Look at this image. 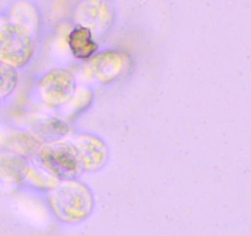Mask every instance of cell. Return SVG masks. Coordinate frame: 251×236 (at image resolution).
Here are the masks:
<instances>
[{
  "mask_svg": "<svg viewBox=\"0 0 251 236\" xmlns=\"http://www.w3.org/2000/svg\"><path fill=\"white\" fill-rule=\"evenodd\" d=\"M13 19L14 24L26 28V30L30 31L31 33L36 36L38 31L40 19H38L37 10L32 5H30V4H20V5L16 6L13 14Z\"/></svg>",
  "mask_w": 251,
  "mask_h": 236,
  "instance_id": "obj_14",
  "label": "cell"
},
{
  "mask_svg": "<svg viewBox=\"0 0 251 236\" xmlns=\"http://www.w3.org/2000/svg\"><path fill=\"white\" fill-rule=\"evenodd\" d=\"M25 182L28 186L33 187V189H38V191L50 192L52 191L54 187L58 186L60 180H58L57 177L50 175V172L43 170L40 166L31 165V168L30 171H28V175L27 177H26Z\"/></svg>",
  "mask_w": 251,
  "mask_h": 236,
  "instance_id": "obj_13",
  "label": "cell"
},
{
  "mask_svg": "<svg viewBox=\"0 0 251 236\" xmlns=\"http://www.w3.org/2000/svg\"><path fill=\"white\" fill-rule=\"evenodd\" d=\"M48 204L63 223L76 224L93 213L95 199L88 185L79 180H64L48 192Z\"/></svg>",
  "mask_w": 251,
  "mask_h": 236,
  "instance_id": "obj_1",
  "label": "cell"
},
{
  "mask_svg": "<svg viewBox=\"0 0 251 236\" xmlns=\"http://www.w3.org/2000/svg\"><path fill=\"white\" fill-rule=\"evenodd\" d=\"M94 101V91L86 85H78L75 93L64 107H62V118L66 121L73 119L76 116L88 110Z\"/></svg>",
  "mask_w": 251,
  "mask_h": 236,
  "instance_id": "obj_12",
  "label": "cell"
},
{
  "mask_svg": "<svg viewBox=\"0 0 251 236\" xmlns=\"http://www.w3.org/2000/svg\"><path fill=\"white\" fill-rule=\"evenodd\" d=\"M31 133L37 137L42 143L64 139L69 133L68 122L55 116H38L31 123Z\"/></svg>",
  "mask_w": 251,
  "mask_h": 236,
  "instance_id": "obj_8",
  "label": "cell"
},
{
  "mask_svg": "<svg viewBox=\"0 0 251 236\" xmlns=\"http://www.w3.org/2000/svg\"><path fill=\"white\" fill-rule=\"evenodd\" d=\"M67 139L75 149L81 170L86 172H96L105 167L110 151L102 138L95 134L79 133L71 134Z\"/></svg>",
  "mask_w": 251,
  "mask_h": 236,
  "instance_id": "obj_6",
  "label": "cell"
},
{
  "mask_svg": "<svg viewBox=\"0 0 251 236\" xmlns=\"http://www.w3.org/2000/svg\"><path fill=\"white\" fill-rule=\"evenodd\" d=\"M115 13L108 0H83L76 8V26L88 28L94 37L105 33L112 25Z\"/></svg>",
  "mask_w": 251,
  "mask_h": 236,
  "instance_id": "obj_7",
  "label": "cell"
},
{
  "mask_svg": "<svg viewBox=\"0 0 251 236\" xmlns=\"http://www.w3.org/2000/svg\"><path fill=\"white\" fill-rule=\"evenodd\" d=\"M0 144L4 146L6 151L18 154L24 158H35L42 142L27 131H11L1 137Z\"/></svg>",
  "mask_w": 251,
  "mask_h": 236,
  "instance_id": "obj_9",
  "label": "cell"
},
{
  "mask_svg": "<svg viewBox=\"0 0 251 236\" xmlns=\"http://www.w3.org/2000/svg\"><path fill=\"white\" fill-rule=\"evenodd\" d=\"M33 159L36 165L60 181L76 179L83 172L75 149L67 138L43 143Z\"/></svg>",
  "mask_w": 251,
  "mask_h": 236,
  "instance_id": "obj_2",
  "label": "cell"
},
{
  "mask_svg": "<svg viewBox=\"0 0 251 236\" xmlns=\"http://www.w3.org/2000/svg\"><path fill=\"white\" fill-rule=\"evenodd\" d=\"M35 37L14 23L0 28V62L16 69L25 67L35 52Z\"/></svg>",
  "mask_w": 251,
  "mask_h": 236,
  "instance_id": "obj_3",
  "label": "cell"
},
{
  "mask_svg": "<svg viewBox=\"0 0 251 236\" xmlns=\"http://www.w3.org/2000/svg\"><path fill=\"white\" fill-rule=\"evenodd\" d=\"M19 84L18 69L9 64L0 62V98L14 93Z\"/></svg>",
  "mask_w": 251,
  "mask_h": 236,
  "instance_id": "obj_15",
  "label": "cell"
},
{
  "mask_svg": "<svg viewBox=\"0 0 251 236\" xmlns=\"http://www.w3.org/2000/svg\"><path fill=\"white\" fill-rule=\"evenodd\" d=\"M31 164L24 156L10 151H0V179L9 184L25 182Z\"/></svg>",
  "mask_w": 251,
  "mask_h": 236,
  "instance_id": "obj_11",
  "label": "cell"
},
{
  "mask_svg": "<svg viewBox=\"0 0 251 236\" xmlns=\"http://www.w3.org/2000/svg\"><path fill=\"white\" fill-rule=\"evenodd\" d=\"M0 100H1V98H0Z\"/></svg>",
  "mask_w": 251,
  "mask_h": 236,
  "instance_id": "obj_16",
  "label": "cell"
},
{
  "mask_svg": "<svg viewBox=\"0 0 251 236\" xmlns=\"http://www.w3.org/2000/svg\"><path fill=\"white\" fill-rule=\"evenodd\" d=\"M132 68V59L122 50L108 49L99 52L86 62L84 68L89 79L102 85L116 83L127 75Z\"/></svg>",
  "mask_w": 251,
  "mask_h": 236,
  "instance_id": "obj_4",
  "label": "cell"
},
{
  "mask_svg": "<svg viewBox=\"0 0 251 236\" xmlns=\"http://www.w3.org/2000/svg\"><path fill=\"white\" fill-rule=\"evenodd\" d=\"M67 46L72 55L79 61H90L99 50V45L91 31L81 26H75L68 33Z\"/></svg>",
  "mask_w": 251,
  "mask_h": 236,
  "instance_id": "obj_10",
  "label": "cell"
},
{
  "mask_svg": "<svg viewBox=\"0 0 251 236\" xmlns=\"http://www.w3.org/2000/svg\"><path fill=\"white\" fill-rule=\"evenodd\" d=\"M78 88L76 78L68 69H52L38 81V96L50 108H62Z\"/></svg>",
  "mask_w": 251,
  "mask_h": 236,
  "instance_id": "obj_5",
  "label": "cell"
}]
</instances>
